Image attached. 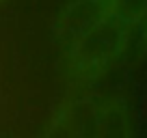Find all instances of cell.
I'll return each mask as SVG.
<instances>
[{
  "mask_svg": "<svg viewBox=\"0 0 147 138\" xmlns=\"http://www.w3.org/2000/svg\"><path fill=\"white\" fill-rule=\"evenodd\" d=\"M110 13L123 22H138L147 11V0H108Z\"/></svg>",
  "mask_w": 147,
  "mask_h": 138,
  "instance_id": "obj_3",
  "label": "cell"
},
{
  "mask_svg": "<svg viewBox=\"0 0 147 138\" xmlns=\"http://www.w3.org/2000/svg\"><path fill=\"white\" fill-rule=\"evenodd\" d=\"M125 26L128 22L108 13L100 24L76 39L69 46V56L76 74L82 78H95L104 74L119 58L125 46Z\"/></svg>",
  "mask_w": 147,
  "mask_h": 138,
  "instance_id": "obj_1",
  "label": "cell"
},
{
  "mask_svg": "<svg viewBox=\"0 0 147 138\" xmlns=\"http://www.w3.org/2000/svg\"><path fill=\"white\" fill-rule=\"evenodd\" d=\"M110 13L108 0H76L59 19V37L71 46Z\"/></svg>",
  "mask_w": 147,
  "mask_h": 138,
  "instance_id": "obj_2",
  "label": "cell"
},
{
  "mask_svg": "<svg viewBox=\"0 0 147 138\" xmlns=\"http://www.w3.org/2000/svg\"><path fill=\"white\" fill-rule=\"evenodd\" d=\"M141 19H143V22H145V28H147V11H145V15H143Z\"/></svg>",
  "mask_w": 147,
  "mask_h": 138,
  "instance_id": "obj_4",
  "label": "cell"
}]
</instances>
